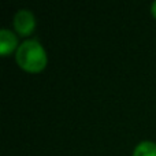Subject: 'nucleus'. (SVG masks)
Instances as JSON below:
<instances>
[{
    "mask_svg": "<svg viewBox=\"0 0 156 156\" xmlns=\"http://www.w3.org/2000/svg\"><path fill=\"white\" fill-rule=\"evenodd\" d=\"M151 14H152V16L156 19V2H154L151 4Z\"/></svg>",
    "mask_w": 156,
    "mask_h": 156,
    "instance_id": "5",
    "label": "nucleus"
},
{
    "mask_svg": "<svg viewBox=\"0 0 156 156\" xmlns=\"http://www.w3.org/2000/svg\"><path fill=\"white\" fill-rule=\"evenodd\" d=\"M12 25L15 32L22 37L30 36L36 29V16L27 8H21L15 12L12 18Z\"/></svg>",
    "mask_w": 156,
    "mask_h": 156,
    "instance_id": "2",
    "label": "nucleus"
},
{
    "mask_svg": "<svg viewBox=\"0 0 156 156\" xmlns=\"http://www.w3.org/2000/svg\"><path fill=\"white\" fill-rule=\"evenodd\" d=\"M21 44L18 43V37L14 32L10 29H2L0 30V55L2 56H8L12 52H16Z\"/></svg>",
    "mask_w": 156,
    "mask_h": 156,
    "instance_id": "3",
    "label": "nucleus"
},
{
    "mask_svg": "<svg viewBox=\"0 0 156 156\" xmlns=\"http://www.w3.org/2000/svg\"><path fill=\"white\" fill-rule=\"evenodd\" d=\"M133 156H156V143L144 140L136 145Z\"/></svg>",
    "mask_w": 156,
    "mask_h": 156,
    "instance_id": "4",
    "label": "nucleus"
},
{
    "mask_svg": "<svg viewBox=\"0 0 156 156\" xmlns=\"http://www.w3.org/2000/svg\"><path fill=\"white\" fill-rule=\"evenodd\" d=\"M15 60L19 69L26 73L37 74L47 67L48 55L40 41L36 38L25 40L15 52Z\"/></svg>",
    "mask_w": 156,
    "mask_h": 156,
    "instance_id": "1",
    "label": "nucleus"
}]
</instances>
